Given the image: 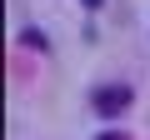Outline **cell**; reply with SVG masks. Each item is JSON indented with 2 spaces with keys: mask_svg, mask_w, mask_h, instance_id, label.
Segmentation results:
<instances>
[{
  "mask_svg": "<svg viewBox=\"0 0 150 140\" xmlns=\"http://www.w3.org/2000/svg\"><path fill=\"white\" fill-rule=\"evenodd\" d=\"M125 105H130V85H100L95 90V110L100 115H120Z\"/></svg>",
  "mask_w": 150,
  "mask_h": 140,
  "instance_id": "cell-1",
  "label": "cell"
}]
</instances>
